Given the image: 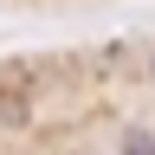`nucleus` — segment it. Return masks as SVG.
Here are the masks:
<instances>
[{
	"mask_svg": "<svg viewBox=\"0 0 155 155\" xmlns=\"http://www.w3.org/2000/svg\"><path fill=\"white\" fill-rule=\"evenodd\" d=\"M123 155H155V129H129L123 136Z\"/></svg>",
	"mask_w": 155,
	"mask_h": 155,
	"instance_id": "f257e3e1",
	"label": "nucleus"
}]
</instances>
